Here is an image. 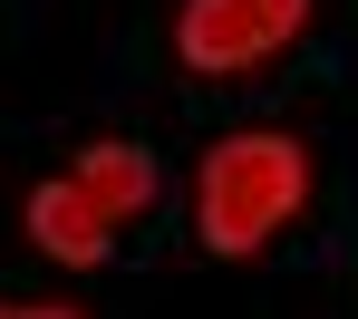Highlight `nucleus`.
I'll list each match as a JSON object with an SVG mask.
<instances>
[{
	"label": "nucleus",
	"mask_w": 358,
	"mask_h": 319,
	"mask_svg": "<svg viewBox=\"0 0 358 319\" xmlns=\"http://www.w3.org/2000/svg\"><path fill=\"white\" fill-rule=\"evenodd\" d=\"M310 193V155L291 135H223L203 155V242L213 252H262Z\"/></svg>",
	"instance_id": "f257e3e1"
},
{
	"label": "nucleus",
	"mask_w": 358,
	"mask_h": 319,
	"mask_svg": "<svg viewBox=\"0 0 358 319\" xmlns=\"http://www.w3.org/2000/svg\"><path fill=\"white\" fill-rule=\"evenodd\" d=\"M145 203H155V165H145L136 145H87L68 184H39V193H29V232H39L49 261L97 271L107 242H117V223L145 213Z\"/></svg>",
	"instance_id": "f03ea898"
},
{
	"label": "nucleus",
	"mask_w": 358,
	"mask_h": 319,
	"mask_svg": "<svg viewBox=\"0 0 358 319\" xmlns=\"http://www.w3.org/2000/svg\"><path fill=\"white\" fill-rule=\"evenodd\" d=\"M310 0H184V68L203 77H233V68H262L271 49H291Z\"/></svg>",
	"instance_id": "7ed1b4c3"
},
{
	"label": "nucleus",
	"mask_w": 358,
	"mask_h": 319,
	"mask_svg": "<svg viewBox=\"0 0 358 319\" xmlns=\"http://www.w3.org/2000/svg\"><path fill=\"white\" fill-rule=\"evenodd\" d=\"M0 319H87V310H59V300H0Z\"/></svg>",
	"instance_id": "20e7f679"
}]
</instances>
